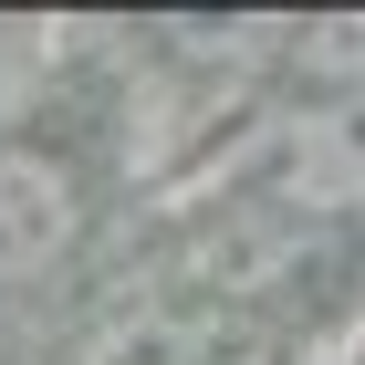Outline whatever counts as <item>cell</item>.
<instances>
[{
	"instance_id": "cell-1",
	"label": "cell",
	"mask_w": 365,
	"mask_h": 365,
	"mask_svg": "<svg viewBox=\"0 0 365 365\" xmlns=\"http://www.w3.org/2000/svg\"><path fill=\"white\" fill-rule=\"evenodd\" d=\"M84 240V168L42 136L0 146V292H31L53 282Z\"/></svg>"
},
{
	"instance_id": "cell-2",
	"label": "cell",
	"mask_w": 365,
	"mask_h": 365,
	"mask_svg": "<svg viewBox=\"0 0 365 365\" xmlns=\"http://www.w3.org/2000/svg\"><path fill=\"white\" fill-rule=\"evenodd\" d=\"M272 188L313 220H365V84L355 94H303V115L272 146Z\"/></svg>"
}]
</instances>
